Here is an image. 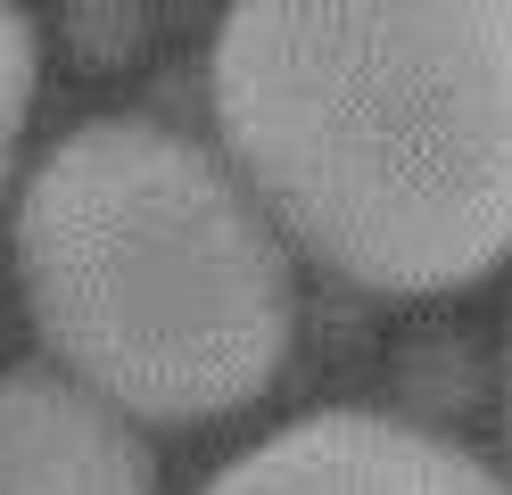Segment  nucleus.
<instances>
[{
    "mask_svg": "<svg viewBox=\"0 0 512 495\" xmlns=\"http://www.w3.org/2000/svg\"><path fill=\"white\" fill-rule=\"evenodd\" d=\"M504 421H512V372H504Z\"/></svg>",
    "mask_w": 512,
    "mask_h": 495,
    "instance_id": "nucleus-6",
    "label": "nucleus"
},
{
    "mask_svg": "<svg viewBox=\"0 0 512 495\" xmlns=\"http://www.w3.org/2000/svg\"><path fill=\"white\" fill-rule=\"evenodd\" d=\"M25 108H34V25L0 0V190H9V157H17Z\"/></svg>",
    "mask_w": 512,
    "mask_h": 495,
    "instance_id": "nucleus-5",
    "label": "nucleus"
},
{
    "mask_svg": "<svg viewBox=\"0 0 512 495\" xmlns=\"http://www.w3.org/2000/svg\"><path fill=\"white\" fill-rule=\"evenodd\" d=\"M199 495H512V479L422 421L339 405L256 438Z\"/></svg>",
    "mask_w": 512,
    "mask_h": 495,
    "instance_id": "nucleus-3",
    "label": "nucleus"
},
{
    "mask_svg": "<svg viewBox=\"0 0 512 495\" xmlns=\"http://www.w3.org/2000/svg\"><path fill=\"white\" fill-rule=\"evenodd\" d=\"M207 108L331 281L446 297L512 264V0H232Z\"/></svg>",
    "mask_w": 512,
    "mask_h": 495,
    "instance_id": "nucleus-1",
    "label": "nucleus"
},
{
    "mask_svg": "<svg viewBox=\"0 0 512 495\" xmlns=\"http://www.w3.org/2000/svg\"><path fill=\"white\" fill-rule=\"evenodd\" d=\"M0 495H157L133 413L58 363L0 372Z\"/></svg>",
    "mask_w": 512,
    "mask_h": 495,
    "instance_id": "nucleus-4",
    "label": "nucleus"
},
{
    "mask_svg": "<svg viewBox=\"0 0 512 495\" xmlns=\"http://www.w3.org/2000/svg\"><path fill=\"white\" fill-rule=\"evenodd\" d=\"M17 281L58 372L133 421L256 405L298 339L273 215L215 149L149 116L75 124L17 198Z\"/></svg>",
    "mask_w": 512,
    "mask_h": 495,
    "instance_id": "nucleus-2",
    "label": "nucleus"
}]
</instances>
